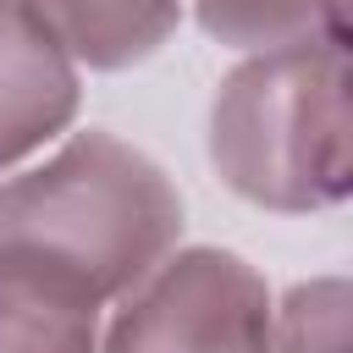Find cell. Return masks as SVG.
Wrapping results in <instances>:
<instances>
[{"mask_svg":"<svg viewBox=\"0 0 353 353\" xmlns=\"http://www.w3.org/2000/svg\"><path fill=\"white\" fill-rule=\"evenodd\" d=\"M182 237L171 176L110 132H77L0 188V248L33 254L99 303L132 292Z\"/></svg>","mask_w":353,"mask_h":353,"instance_id":"6da1fadb","label":"cell"},{"mask_svg":"<svg viewBox=\"0 0 353 353\" xmlns=\"http://www.w3.org/2000/svg\"><path fill=\"white\" fill-rule=\"evenodd\" d=\"M347 127L342 39L259 50L210 105V160L237 199L309 215L342 204L353 188Z\"/></svg>","mask_w":353,"mask_h":353,"instance_id":"7a4b0ae2","label":"cell"},{"mask_svg":"<svg viewBox=\"0 0 353 353\" xmlns=\"http://www.w3.org/2000/svg\"><path fill=\"white\" fill-rule=\"evenodd\" d=\"M265 325L270 292L254 265L226 248H182L127 292L105 353H265Z\"/></svg>","mask_w":353,"mask_h":353,"instance_id":"3957f363","label":"cell"},{"mask_svg":"<svg viewBox=\"0 0 353 353\" xmlns=\"http://www.w3.org/2000/svg\"><path fill=\"white\" fill-rule=\"evenodd\" d=\"M77 116V72L28 0H0V165H17Z\"/></svg>","mask_w":353,"mask_h":353,"instance_id":"277c9868","label":"cell"},{"mask_svg":"<svg viewBox=\"0 0 353 353\" xmlns=\"http://www.w3.org/2000/svg\"><path fill=\"white\" fill-rule=\"evenodd\" d=\"M0 353H99V298L33 254L0 248Z\"/></svg>","mask_w":353,"mask_h":353,"instance_id":"5b68a950","label":"cell"},{"mask_svg":"<svg viewBox=\"0 0 353 353\" xmlns=\"http://www.w3.org/2000/svg\"><path fill=\"white\" fill-rule=\"evenodd\" d=\"M28 6L61 39V50L94 72H121L154 55L182 17V0H28Z\"/></svg>","mask_w":353,"mask_h":353,"instance_id":"8992f818","label":"cell"},{"mask_svg":"<svg viewBox=\"0 0 353 353\" xmlns=\"http://www.w3.org/2000/svg\"><path fill=\"white\" fill-rule=\"evenodd\" d=\"M199 28L237 50L342 39V0H199Z\"/></svg>","mask_w":353,"mask_h":353,"instance_id":"52a82bcc","label":"cell"},{"mask_svg":"<svg viewBox=\"0 0 353 353\" xmlns=\"http://www.w3.org/2000/svg\"><path fill=\"white\" fill-rule=\"evenodd\" d=\"M265 353H347V281L320 276L303 281L270 309Z\"/></svg>","mask_w":353,"mask_h":353,"instance_id":"ba28073f","label":"cell"}]
</instances>
